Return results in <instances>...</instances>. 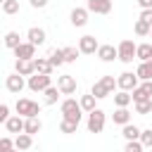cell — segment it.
Returning a JSON list of instances; mask_svg holds the SVG:
<instances>
[{"label":"cell","instance_id":"4dcf8cb0","mask_svg":"<svg viewBox=\"0 0 152 152\" xmlns=\"http://www.w3.org/2000/svg\"><path fill=\"white\" fill-rule=\"evenodd\" d=\"M62 55H64V62L66 64H71V62H76L78 59V48H62Z\"/></svg>","mask_w":152,"mask_h":152},{"label":"cell","instance_id":"603a6c76","mask_svg":"<svg viewBox=\"0 0 152 152\" xmlns=\"http://www.w3.org/2000/svg\"><path fill=\"white\" fill-rule=\"evenodd\" d=\"M135 59H140V62L152 59V43H140V45H135Z\"/></svg>","mask_w":152,"mask_h":152},{"label":"cell","instance_id":"4fadbf2b","mask_svg":"<svg viewBox=\"0 0 152 152\" xmlns=\"http://www.w3.org/2000/svg\"><path fill=\"white\" fill-rule=\"evenodd\" d=\"M69 19H71L74 26H86L88 24V10L86 7H74L71 14H69Z\"/></svg>","mask_w":152,"mask_h":152},{"label":"cell","instance_id":"7a4b0ae2","mask_svg":"<svg viewBox=\"0 0 152 152\" xmlns=\"http://www.w3.org/2000/svg\"><path fill=\"white\" fill-rule=\"evenodd\" d=\"M50 83H52V76H50V74H40V71H33V74L28 76V81H26L28 90H33V93H43Z\"/></svg>","mask_w":152,"mask_h":152},{"label":"cell","instance_id":"f1b7e54d","mask_svg":"<svg viewBox=\"0 0 152 152\" xmlns=\"http://www.w3.org/2000/svg\"><path fill=\"white\" fill-rule=\"evenodd\" d=\"M2 40H5V48H10V50H14V48H17L19 43H21V40H19V33H17V31H7Z\"/></svg>","mask_w":152,"mask_h":152},{"label":"cell","instance_id":"cb8c5ba5","mask_svg":"<svg viewBox=\"0 0 152 152\" xmlns=\"http://www.w3.org/2000/svg\"><path fill=\"white\" fill-rule=\"evenodd\" d=\"M112 119H114V124L124 126V124H128V121H131V112H128L126 107H116V112L112 114Z\"/></svg>","mask_w":152,"mask_h":152},{"label":"cell","instance_id":"b9f144b4","mask_svg":"<svg viewBox=\"0 0 152 152\" xmlns=\"http://www.w3.org/2000/svg\"><path fill=\"white\" fill-rule=\"evenodd\" d=\"M138 5H140L142 10H147V7H152V0H138Z\"/></svg>","mask_w":152,"mask_h":152},{"label":"cell","instance_id":"ee69618b","mask_svg":"<svg viewBox=\"0 0 152 152\" xmlns=\"http://www.w3.org/2000/svg\"><path fill=\"white\" fill-rule=\"evenodd\" d=\"M2 2H5V0H0V5H2Z\"/></svg>","mask_w":152,"mask_h":152},{"label":"cell","instance_id":"74e56055","mask_svg":"<svg viewBox=\"0 0 152 152\" xmlns=\"http://www.w3.org/2000/svg\"><path fill=\"white\" fill-rule=\"evenodd\" d=\"M14 147V140H10V138H0V152H10Z\"/></svg>","mask_w":152,"mask_h":152},{"label":"cell","instance_id":"9c48e42d","mask_svg":"<svg viewBox=\"0 0 152 152\" xmlns=\"http://www.w3.org/2000/svg\"><path fill=\"white\" fill-rule=\"evenodd\" d=\"M97 38L95 36H81V40H78V52H83V55H95V50H97Z\"/></svg>","mask_w":152,"mask_h":152},{"label":"cell","instance_id":"7c38bea8","mask_svg":"<svg viewBox=\"0 0 152 152\" xmlns=\"http://www.w3.org/2000/svg\"><path fill=\"white\" fill-rule=\"evenodd\" d=\"M5 86H7V90H10V93H17V95H19V93L24 90V86H26V81H24V76H21V74H17V71H14L12 76H7V81H5Z\"/></svg>","mask_w":152,"mask_h":152},{"label":"cell","instance_id":"836d02e7","mask_svg":"<svg viewBox=\"0 0 152 152\" xmlns=\"http://www.w3.org/2000/svg\"><path fill=\"white\" fill-rule=\"evenodd\" d=\"M76 128H78V124H74L69 119H62V124H59V131L62 133H76Z\"/></svg>","mask_w":152,"mask_h":152},{"label":"cell","instance_id":"44dd1931","mask_svg":"<svg viewBox=\"0 0 152 152\" xmlns=\"http://www.w3.org/2000/svg\"><path fill=\"white\" fill-rule=\"evenodd\" d=\"M5 126H7V131L10 133H21L24 131V116H7V121H5Z\"/></svg>","mask_w":152,"mask_h":152},{"label":"cell","instance_id":"60d3db41","mask_svg":"<svg viewBox=\"0 0 152 152\" xmlns=\"http://www.w3.org/2000/svg\"><path fill=\"white\" fill-rule=\"evenodd\" d=\"M31 2V7H36V10H43L45 5H48V0H28Z\"/></svg>","mask_w":152,"mask_h":152},{"label":"cell","instance_id":"e575fe53","mask_svg":"<svg viewBox=\"0 0 152 152\" xmlns=\"http://www.w3.org/2000/svg\"><path fill=\"white\" fill-rule=\"evenodd\" d=\"M133 28H135V33H138V36H147V33H150V24H147V21H142V19H138Z\"/></svg>","mask_w":152,"mask_h":152},{"label":"cell","instance_id":"52a82bcc","mask_svg":"<svg viewBox=\"0 0 152 152\" xmlns=\"http://www.w3.org/2000/svg\"><path fill=\"white\" fill-rule=\"evenodd\" d=\"M138 86V76L133 74V71H124V74H119V78H116V88L119 90H133Z\"/></svg>","mask_w":152,"mask_h":152},{"label":"cell","instance_id":"5bb4252c","mask_svg":"<svg viewBox=\"0 0 152 152\" xmlns=\"http://www.w3.org/2000/svg\"><path fill=\"white\" fill-rule=\"evenodd\" d=\"M135 76H138V81H152V59L140 62L135 69Z\"/></svg>","mask_w":152,"mask_h":152},{"label":"cell","instance_id":"d590c367","mask_svg":"<svg viewBox=\"0 0 152 152\" xmlns=\"http://www.w3.org/2000/svg\"><path fill=\"white\" fill-rule=\"evenodd\" d=\"M126 152H140L142 150V142H140V138H135V140H126V147H124Z\"/></svg>","mask_w":152,"mask_h":152},{"label":"cell","instance_id":"7402d4cb","mask_svg":"<svg viewBox=\"0 0 152 152\" xmlns=\"http://www.w3.org/2000/svg\"><path fill=\"white\" fill-rule=\"evenodd\" d=\"M33 145V135H28V133H17V138H14V147L17 150H28Z\"/></svg>","mask_w":152,"mask_h":152},{"label":"cell","instance_id":"30bf717a","mask_svg":"<svg viewBox=\"0 0 152 152\" xmlns=\"http://www.w3.org/2000/svg\"><path fill=\"white\" fill-rule=\"evenodd\" d=\"M86 10L95 12V14H109L112 12V0H88Z\"/></svg>","mask_w":152,"mask_h":152},{"label":"cell","instance_id":"d6986e66","mask_svg":"<svg viewBox=\"0 0 152 152\" xmlns=\"http://www.w3.org/2000/svg\"><path fill=\"white\" fill-rule=\"evenodd\" d=\"M40 128H43V124H40V119H38V116H26V119H24V133L36 135Z\"/></svg>","mask_w":152,"mask_h":152},{"label":"cell","instance_id":"e0dca14e","mask_svg":"<svg viewBox=\"0 0 152 152\" xmlns=\"http://www.w3.org/2000/svg\"><path fill=\"white\" fill-rule=\"evenodd\" d=\"M14 71L21 74V76H31V74H33V59H19V57H17Z\"/></svg>","mask_w":152,"mask_h":152},{"label":"cell","instance_id":"ffe728a7","mask_svg":"<svg viewBox=\"0 0 152 152\" xmlns=\"http://www.w3.org/2000/svg\"><path fill=\"white\" fill-rule=\"evenodd\" d=\"M52 64L48 57H33V71H40V74H52Z\"/></svg>","mask_w":152,"mask_h":152},{"label":"cell","instance_id":"d6a6232c","mask_svg":"<svg viewBox=\"0 0 152 152\" xmlns=\"http://www.w3.org/2000/svg\"><path fill=\"white\" fill-rule=\"evenodd\" d=\"M2 12L5 14H17L19 12V0H5L2 2Z\"/></svg>","mask_w":152,"mask_h":152},{"label":"cell","instance_id":"484cf974","mask_svg":"<svg viewBox=\"0 0 152 152\" xmlns=\"http://www.w3.org/2000/svg\"><path fill=\"white\" fill-rule=\"evenodd\" d=\"M48 59H50V64L57 69V66H62L64 64V55H62V48H55V50H50L48 52Z\"/></svg>","mask_w":152,"mask_h":152},{"label":"cell","instance_id":"1f68e13d","mask_svg":"<svg viewBox=\"0 0 152 152\" xmlns=\"http://www.w3.org/2000/svg\"><path fill=\"white\" fill-rule=\"evenodd\" d=\"M135 112L142 114V116L150 114V112H152V97H150V100H140V102H135Z\"/></svg>","mask_w":152,"mask_h":152},{"label":"cell","instance_id":"9a60e30c","mask_svg":"<svg viewBox=\"0 0 152 152\" xmlns=\"http://www.w3.org/2000/svg\"><path fill=\"white\" fill-rule=\"evenodd\" d=\"M97 57L102 59V62H114L116 59V48L114 45H97Z\"/></svg>","mask_w":152,"mask_h":152},{"label":"cell","instance_id":"8992f818","mask_svg":"<svg viewBox=\"0 0 152 152\" xmlns=\"http://www.w3.org/2000/svg\"><path fill=\"white\" fill-rule=\"evenodd\" d=\"M152 97V81H142L140 86H135L131 90V100L133 102H140V100H150Z\"/></svg>","mask_w":152,"mask_h":152},{"label":"cell","instance_id":"d4e9b609","mask_svg":"<svg viewBox=\"0 0 152 152\" xmlns=\"http://www.w3.org/2000/svg\"><path fill=\"white\" fill-rule=\"evenodd\" d=\"M121 135L126 138V140H135V138H140V128L135 126V124H124V131H121Z\"/></svg>","mask_w":152,"mask_h":152},{"label":"cell","instance_id":"2e32d148","mask_svg":"<svg viewBox=\"0 0 152 152\" xmlns=\"http://www.w3.org/2000/svg\"><path fill=\"white\" fill-rule=\"evenodd\" d=\"M26 38H28V43H33V45H43L48 36H45V31H43V28L31 26V28H28V33H26Z\"/></svg>","mask_w":152,"mask_h":152},{"label":"cell","instance_id":"3957f363","mask_svg":"<svg viewBox=\"0 0 152 152\" xmlns=\"http://www.w3.org/2000/svg\"><path fill=\"white\" fill-rule=\"evenodd\" d=\"M116 59H121L124 64H131L133 59H135V43L133 40H121L119 43V48H116Z\"/></svg>","mask_w":152,"mask_h":152},{"label":"cell","instance_id":"4316f807","mask_svg":"<svg viewBox=\"0 0 152 152\" xmlns=\"http://www.w3.org/2000/svg\"><path fill=\"white\" fill-rule=\"evenodd\" d=\"M43 93H45V104H55V102L59 100V95H62V93H59V88H55L52 83H50Z\"/></svg>","mask_w":152,"mask_h":152},{"label":"cell","instance_id":"277c9868","mask_svg":"<svg viewBox=\"0 0 152 152\" xmlns=\"http://www.w3.org/2000/svg\"><path fill=\"white\" fill-rule=\"evenodd\" d=\"M17 114L19 116H38L40 114V107H38V102H33V100H28V97H21V100H17Z\"/></svg>","mask_w":152,"mask_h":152},{"label":"cell","instance_id":"ab89813d","mask_svg":"<svg viewBox=\"0 0 152 152\" xmlns=\"http://www.w3.org/2000/svg\"><path fill=\"white\" fill-rule=\"evenodd\" d=\"M7 116H10V107L0 102V124H5V121H7Z\"/></svg>","mask_w":152,"mask_h":152},{"label":"cell","instance_id":"83f0119b","mask_svg":"<svg viewBox=\"0 0 152 152\" xmlns=\"http://www.w3.org/2000/svg\"><path fill=\"white\" fill-rule=\"evenodd\" d=\"M131 102H133V100H131V93H128V90H119V93L114 95V104H116V107H128Z\"/></svg>","mask_w":152,"mask_h":152},{"label":"cell","instance_id":"f35d334b","mask_svg":"<svg viewBox=\"0 0 152 152\" xmlns=\"http://www.w3.org/2000/svg\"><path fill=\"white\" fill-rule=\"evenodd\" d=\"M140 19H142V21H147V24L152 26V7H147V10H142V12H140Z\"/></svg>","mask_w":152,"mask_h":152},{"label":"cell","instance_id":"7bdbcfd3","mask_svg":"<svg viewBox=\"0 0 152 152\" xmlns=\"http://www.w3.org/2000/svg\"><path fill=\"white\" fill-rule=\"evenodd\" d=\"M147 36H150V38H152V26H150V33H147Z\"/></svg>","mask_w":152,"mask_h":152},{"label":"cell","instance_id":"8fae6325","mask_svg":"<svg viewBox=\"0 0 152 152\" xmlns=\"http://www.w3.org/2000/svg\"><path fill=\"white\" fill-rule=\"evenodd\" d=\"M14 57H19V59H33L36 57V45L33 43H19L17 48H14Z\"/></svg>","mask_w":152,"mask_h":152},{"label":"cell","instance_id":"ac0fdd59","mask_svg":"<svg viewBox=\"0 0 152 152\" xmlns=\"http://www.w3.org/2000/svg\"><path fill=\"white\" fill-rule=\"evenodd\" d=\"M59 112H62V116H64V114H76V112H83V109H81V104L76 102V97H66V100L59 104Z\"/></svg>","mask_w":152,"mask_h":152},{"label":"cell","instance_id":"6da1fadb","mask_svg":"<svg viewBox=\"0 0 152 152\" xmlns=\"http://www.w3.org/2000/svg\"><path fill=\"white\" fill-rule=\"evenodd\" d=\"M114 88H116V78H114V76H102L100 81H95V86H93L90 93L95 95V100H102V97L112 95Z\"/></svg>","mask_w":152,"mask_h":152},{"label":"cell","instance_id":"ba28073f","mask_svg":"<svg viewBox=\"0 0 152 152\" xmlns=\"http://www.w3.org/2000/svg\"><path fill=\"white\" fill-rule=\"evenodd\" d=\"M57 88H59L62 95H74L76 93V78L71 74H64V76L57 78Z\"/></svg>","mask_w":152,"mask_h":152},{"label":"cell","instance_id":"f546056e","mask_svg":"<svg viewBox=\"0 0 152 152\" xmlns=\"http://www.w3.org/2000/svg\"><path fill=\"white\" fill-rule=\"evenodd\" d=\"M78 104H81V109H83V112H90V109H95V95H93V93H88V95H81Z\"/></svg>","mask_w":152,"mask_h":152},{"label":"cell","instance_id":"5b68a950","mask_svg":"<svg viewBox=\"0 0 152 152\" xmlns=\"http://www.w3.org/2000/svg\"><path fill=\"white\" fill-rule=\"evenodd\" d=\"M102 128H104V112L95 107V109L88 112V131L90 133H102Z\"/></svg>","mask_w":152,"mask_h":152},{"label":"cell","instance_id":"8d00e7d4","mask_svg":"<svg viewBox=\"0 0 152 152\" xmlns=\"http://www.w3.org/2000/svg\"><path fill=\"white\" fill-rule=\"evenodd\" d=\"M140 142H142V147H152V128L140 131Z\"/></svg>","mask_w":152,"mask_h":152}]
</instances>
